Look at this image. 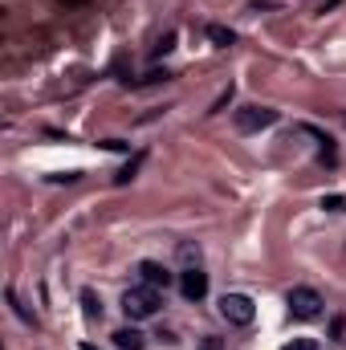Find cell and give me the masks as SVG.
Masks as SVG:
<instances>
[{"mask_svg": "<svg viewBox=\"0 0 346 350\" xmlns=\"http://www.w3.org/2000/svg\"><path fill=\"white\" fill-rule=\"evenodd\" d=\"M122 314H127L131 322L155 318V314H159V289H151V285H135V289H127V293H122Z\"/></svg>", "mask_w": 346, "mask_h": 350, "instance_id": "6da1fadb", "label": "cell"}, {"mask_svg": "<svg viewBox=\"0 0 346 350\" xmlns=\"http://www.w3.org/2000/svg\"><path fill=\"white\" fill-rule=\"evenodd\" d=\"M285 306H289V314L293 318H302V322H314V318H322V293L318 289H310V285H293L289 289V297H285Z\"/></svg>", "mask_w": 346, "mask_h": 350, "instance_id": "7a4b0ae2", "label": "cell"}, {"mask_svg": "<svg viewBox=\"0 0 346 350\" xmlns=\"http://www.w3.org/2000/svg\"><path fill=\"white\" fill-rule=\"evenodd\" d=\"M220 318H224L228 326H249V322L257 318V306H253L249 293H224V297H220Z\"/></svg>", "mask_w": 346, "mask_h": 350, "instance_id": "3957f363", "label": "cell"}, {"mask_svg": "<svg viewBox=\"0 0 346 350\" xmlns=\"http://www.w3.org/2000/svg\"><path fill=\"white\" fill-rule=\"evenodd\" d=\"M277 118H281V114L269 110V106H241V110H237V131H241V135H257L265 126H273Z\"/></svg>", "mask_w": 346, "mask_h": 350, "instance_id": "277c9868", "label": "cell"}, {"mask_svg": "<svg viewBox=\"0 0 346 350\" xmlns=\"http://www.w3.org/2000/svg\"><path fill=\"white\" fill-rule=\"evenodd\" d=\"M179 293L187 297V301H200L204 293H208V273L196 265V269H183L179 273Z\"/></svg>", "mask_w": 346, "mask_h": 350, "instance_id": "5b68a950", "label": "cell"}, {"mask_svg": "<svg viewBox=\"0 0 346 350\" xmlns=\"http://www.w3.org/2000/svg\"><path fill=\"white\" fill-rule=\"evenodd\" d=\"M139 277H143V285H151V289H168V285H172V273L159 261H139Z\"/></svg>", "mask_w": 346, "mask_h": 350, "instance_id": "8992f818", "label": "cell"}, {"mask_svg": "<svg viewBox=\"0 0 346 350\" xmlns=\"http://www.w3.org/2000/svg\"><path fill=\"white\" fill-rule=\"evenodd\" d=\"M114 347L118 350H143V334L135 326H122V330H114Z\"/></svg>", "mask_w": 346, "mask_h": 350, "instance_id": "52a82bcc", "label": "cell"}, {"mask_svg": "<svg viewBox=\"0 0 346 350\" xmlns=\"http://www.w3.org/2000/svg\"><path fill=\"white\" fill-rule=\"evenodd\" d=\"M82 314H86V322H98L102 318V297L94 289H82Z\"/></svg>", "mask_w": 346, "mask_h": 350, "instance_id": "ba28073f", "label": "cell"}, {"mask_svg": "<svg viewBox=\"0 0 346 350\" xmlns=\"http://www.w3.org/2000/svg\"><path fill=\"white\" fill-rule=\"evenodd\" d=\"M143 159H147L143 151H139V155H131V159H127V167H122V172L114 175V183H131V179H135V172L143 167Z\"/></svg>", "mask_w": 346, "mask_h": 350, "instance_id": "9c48e42d", "label": "cell"}, {"mask_svg": "<svg viewBox=\"0 0 346 350\" xmlns=\"http://www.w3.org/2000/svg\"><path fill=\"white\" fill-rule=\"evenodd\" d=\"M208 41H212V45H232L237 37H232V29H224V25H208Z\"/></svg>", "mask_w": 346, "mask_h": 350, "instance_id": "30bf717a", "label": "cell"}, {"mask_svg": "<svg viewBox=\"0 0 346 350\" xmlns=\"http://www.w3.org/2000/svg\"><path fill=\"white\" fill-rule=\"evenodd\" d=\"M179 261L187 265V269H196V265H200V249H196V245H187V241H183V245H179Z\"/></svg>", "mask_w": 346, "mask_h": 350, "instance_id": "8fae6325", "label": "cell"}, {"mask_svg": "<svg viewBox=\"0 0 346 350\" xmlns=\"http://www.w3.org/2000/svg\"><path fill=\"white\" fill-rule=\"evenodd\" d=\"M168 78H172L168 70H151L147 78H139V86H159V82H168Z\"/></svg>", "mask_w": 346, "mask_h": 350, "instance_id": "7c38bea8", "label": "cell"}, {"mask_svg": "<svg viewBox=\"0 0 346 350\" xmlns=\"http://www.w3.org/2000/svg\"><path fill=\"white\" fill-rule=\"evenodd\" d=\"M322 208H326V212H346V200H343V196H326V200H322Z\"/></svg>", "mask_w": 346, "mask_h": 350, "instance_id": "4fadbf2b", "label": "cell"}, {"mask_svg": "<svg viewBox=\"0 0 346 350\" xmlns=\"http://www.w3.org/2000/svg\"><path fill=\"white\" fill-rule=\"evenodd\" d=\"M228 102H232V86H228L224 94H220V98H216V102H212V110H208V114H220V110H224Z\"/></svg>", "mask_w": 346, "mask_h": 350, "instance_id": "5bb4252c", "label": "cell"}, {"mask_svg": "<svg viewBox=\"0 0 346 350\" xmlns=\"http://www.w3.org/2000/svg\"><path fill=\"white\" fill-rule=\"evenodd\" d=\"M281 350H314V342L310 338H293V342H285Z\"/></svg>", "mask_w": 346, "mask_h": 350, "instance_id": "9a60e30c", "label": "cell"}, {"mask_svg": "<svg viewBox=\"0 0 346 350\" xmlns=\"http://www.w3.org/2000/svg\"><path fill=\"white\" fill-rule=\"evenodd\" d=\"M168 49H175V33H168V37L155 45V57H159V53H168Z\"/></svg>", "mask_w": 346, "mask_h": 350, "instance_id": "2e32d148", "label": "cell"}, {"mask_svg": "<svg viewBox=\"0 0 346 350\" xmlns=\"http://www.w3.org/2000/svg\"><path fill=\"white\" fill-rule=\"evenodd\" d=\"M200 350H224V342H220V338H204V342H200Z\"/></svg>", "mask_w": 346, "mask_h": 350, "instance_id": "e0dca14e", "label": "cell"}, {"mask_svg": "<svg viewBox=\"0 0 346 350\" xmlns=\"http://www.w3.org/2000/svg\"><path fill=\"white\" fill-rule=\"evenodd\" d=\"M82 350H94V347H82Z\"/></svg>", "mask_w": 346, "mask_h": 350, "instance_id": "ac0fdd59", "label": "cell"}]
</instances>
